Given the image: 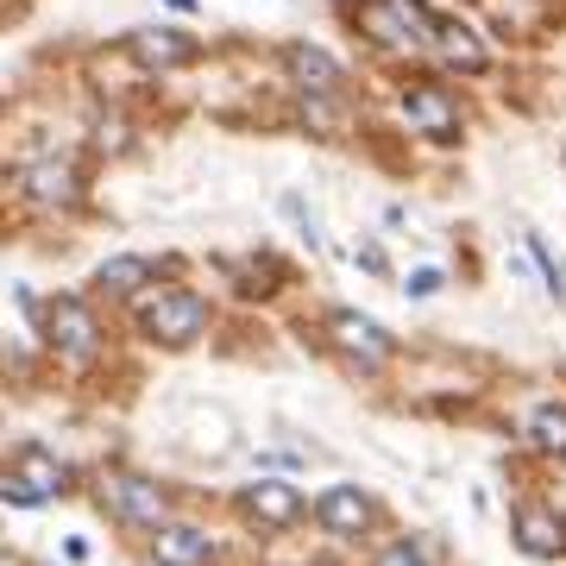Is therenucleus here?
Listing matches in <instances>:
<instances>
[{"label": "nucleus", "mask_w": 566, "mask_h": 566, "mask_svg": "<svg viewBox=\"0 0 566 566\" xmlns=\"http://www.w3.org/2000/svg\"><path fill=\"white\" fill-rule=\"evenodd\" d=\"M353 32L365 44H378L385 57H428L434 32H441V13L428 0H359L353 7Z\"/></svg>", "instance_id": "1"}, {"label": "nucleus", "mask_w": 566, "mask_h": 566, "mask_svg": "<svg viewBox=\"0 0 566 566\" xmlns=\"http://www.w3.org/2000/svg\"><path fill=\"white\" fill-rule=\"evenodd\" d=\"M133 315H139V334L158 346H196L208 334V296H196V290H145L139 303H133Z\"/></svg>", "instance_id": "2"}, {"label": "nucleus", "mask_w": 566, "mask_h": 566, "mask_svg": "<svg viewBox=\"0 0 566 566\" xmlns=\"http://www.w3.org/2000/svg\"><path fill=\"white\" fill-rule=\"evenodd\" d=\"M151 560L158 566H208L214 560V542L202 528H158L151 535Z\"/></svg>", "instance_id": "16"}, {"label": "nucleus", "mask_w": 566, "mask_h": 566, "mask_svg": "<svg viewBox=\"0 0 566 566\" xmlns=\"http://www.w3.org/2000/svg\"><path fill=\"white\" fill-rule=\"evenodd\" d=\"M371 516H378V510H371V497H365V491H353V485L327 491L322 504H315V523L334 528V535H365V528H371Z\"/></svg>", "instance_id": "13"}, {"label": "nucleus", "mask_w": 566, "mask_h": 566, "mask_svg": "<svg viewBox=\"0 0 566 566\" xmlns=\"http://www.w3.org/2000/svg\"><path fill=\"white\" fill-rule=\"evenodd\" d=\"M102 504L120 516L126 528H164V491L139 472H107L102 479Z\"/></svg>", "instance_id": "7"}, {"label": "nucleus", "mask_w": 566, "mask_h": 566, "mask_svg": "<svg viewBox=\"0 0 566 566\" xmlns=\"http://www.w3.org/2000/svg\"><path fill=\"white\" fill-rule=\"evenodd\" d=\"M151 277H158V259H145V252H120V259L95 264V296L133 308L145 290H151Z\"/></svg>", "instance_id": "10"}, {"label": "nucleus", "mask_w": 566, "mask_h": 566, "mask_svg": "<svg viewBox=\"0 0 566 566\" xmlns=\"http://www.w3.org/2000/svg\"><path fill=\"white\" fill-rule=\"evenodd\" d=\"M434 57H441L447 70H460V76H479V70L491 63V51H485V39H479L472 25L441 20V32H434Z\"/></svg>", "instance_id": "12"}, {"label": "nucleus", "mask_w": 566, "mask_h": 566, "mask_svg": "<svg viewBox=\"0 0 566 566\" xmlns=\"http://www.w3.org/2000/svg\"><path fill=\"white\" fill-rule=\"evenodd\" d=\"M95 145H102L107 158H120L126 145H133V133H126V126H120V120H102V126H95Z\"/></svg>", "instance_id": "19"}, {"label": "nucleus", "mask_w": 566, "mask_h": 566, "mask_svg": "<svg viewBox=\"0 0 566 566\" xmlns=\"http://www.w3.org/2000/svg\"><path fill=\"white\" fill-rule=\"evenodd\" d=\"M283 70H290L296 88H315V95H340L346 88V70L327 57L322 44H290V51H283Z\"/></svg>", "instance_id": "11"}, {"label": "nucleus", "mask_w": 566, "mask_h": 566, "mask_svg": "<svg viewBox=\"0 0 566 566\" xmlns=\"http://www.w3.org/2000/svg\"><path fill=\"white\" fill-rule=\"evenodd\" d=\"M63 491V465L51 460V453H39V447H20L13 453V465H7V504H57Z\"/></svg>", "instance_id": "8"}, {"label": "nucleus", "mask_w": 566, "mask_h": 566, "mask_svg": "<svg viewBox=\"0 0 566 566\" xmlns=\"http://www.w3.org/2000/svg\"><path fill=\"white\" fill-rule=\"evenodd\" d=\"M510 528H516V542H523V554H535V560H554V554L566 547L560 516H554V510H542V504H523Z\"/></svg>", "instance_id": "14"}, {"label": "nucleus", "mask_w": 566, "mask_h": 566, "mask_svg": "<svg viewBox=\"0 0 566 566\" xmlns=\"http://www.w3.org/2000/svg\"><path fill=\"white\" fill-rule=\"evenodd\" d=\"M397 120H403L416 139H428V145H460L465 139L460 102L447 95L441 82H428V76H409L403 88H397Z\"/></svg>", "instance_id": "4"}, {"label": "nucleus", "mask_w": 566, "mask_h": 566, "mask_svg": "<svg viewBox=\"0 0 566 566\" xmlns=\"http://www.w3.org/2000/svg\"><path fill=\"white\" fill-rule=\"evenodd\" d=\"M39 322H44L51 353H63L70 365H88L102 353V322H95V308L82 303V296H51V303L39 308Z\"/></svg>", "instance_id": "5"}, {"label": "nucleus", "mask_w": 566, "mask_h": 566, "mask_svg": "<svg viewBox=\"0 0 566 566\" xmlns=\"http://www.w3.org/2000/svg\"><path fill=\"white\" fill-rule=\"evenodd\" d=\"M327 340L340 346L353 365H365V371H378V365L397 359V340H390L378 322H365V315H353V308H327Z\"/></svg>", "instance_id": "6"}, {"label": "nucleus", "mask_w": 566, "mask_h": 566, "mask_svg": "<svg viewBox=\"0 0 566 566\" xmlns=\"http://www.w3.org/2000/svg\"><path fill=\"white\" fill-rule=\"evenodd\" d=\"M164 7H177V13H196V0H164Z\"/></svg>", "instance_id": "22"}, {"label": "nucleus", "mask_w": 566, "mask_h": 566, "mask_svg": "<svg viewBox=\"0 0 566 566\" xmlns=\"http://www.w3.org/2000/svg\"><path fill=\"white\" fill-rule=\"evenodd\" d=\"M409 296H434V290H441V271H428V264H422V271H409Z\"/></svg>", "instance_id": "21"}, {"label": "nucleus", "mask_w": 566, "mask_h": 566, "mask_svg": "<svg viewBox=\"0 0 566 566\" xmlns=\"http://www.w3.org/2000/svg\"><path fill=\"white\" fill-rule=\"evenodd\" d=\"M240 504H245V516H252L259 528H290V523H303V497H296L290 485H252Z\"/></svg>", "instance_id": "15"}, {"label": "nucleus", "mask_w": 566, "mask_h": 566, "mask_svg": "<svg viewBox=\"0 0 566 566\" xmlns=\"http://www.w3.org/2000/svg\"><path fill=\"white\" fill-rule=\"evenodd\" d=\"M528 259H535V271L547 277V290H554V303H566V264H560V252L542 240V233H528Z\"/></svg>", "instance_id": "17"}, {"label": "nucleus", "mask_w": 566, "mask_h": 566, "mask_svg": "<svg viewBox=\"0 0 566 566\" xmlns=\"http://www.w3.org/2000/svg\"><path fill=\"white\" fill-rule=\"evenodd\" d=\"M196 51H202L196 39H182V32H158V25L126 32V57L139 63V70H151V76H170V70H182V63H196Z\"/></svg>", "instance_id": "9"}, {"label": "nucleus", "mask_w": 566, "mask_h": 566, "mask_svg": "<svg viewBox=\"0 0 566 566\" xmlns=\"http://www.w3.org/2000/svg\"><path fill=\"white\" fill-rule=\"evenodd\" d=\"M20 196H25V208H39V214H76V208H82V170H76V158L57 151V145L25 151V158H20Z\"/></svg>", "instance_id": "3"}, {"label": "nucleus", "mask_w": 566, "mask_h": 566, "mask_svg": "<svg viewBox=\"0 0 566 566\" xmlns=\"http://www.w3.org/2000/svg\"><path fill=\"white\" fill-rule=\"evenodd\" d=\"M371 566H434V560H428L422 547H409V542H397V547H385V554H378V560H371Z\"/></svg>", "instance_id": "20"}, {"label": "nucleus", "mask_w": 566, "mask_h": 566, "mask_svg": "<svg viewBox=\"0 0 566 566\" xmlns=\"http://www.w3.org/2000/svg\"><path fill=\"white\" fill-rule=\"evenodd\" d=\"M528 428H535V441H542V453H566V403H542Z\"/></svg>", "instance_id": "18"}]
</instances>
